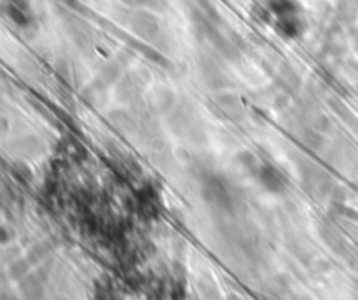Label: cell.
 Masks as SVG:
<instances>
[{
	"label": "cell",
	"instance_id": "6da1fadb",
	"mask_svg": "<svg viewBox=\"0 0 358 300\" xmlns=\"http://www.w3.org/2000/svg\"><path fill=\"white\" fill-rule=\"evenodd\" d=\"M254 173L257 180L261 182L262 187L270 190V192H281V190L285 189L287 177L273 162H259V164H255Z\"/></svg>",
	"mask_w": 358,
	"mask_h": 300
},
{
	"label": "cell",
	"instance_id": "7a4b0ae2",
	"mask_svg": "<svg viewBox=\"0 0 358 300\" xmlns=\"http://www.w3.org/2000/svg\"><path fill=\"white\" fill-rule=\"evenodd\" d=\"M203 194L204 197L212 203H228L231 199V192H229L228 184L224 182L222 177L213 175L212 171H206L203 178Z\"/></svg>",
	"mask_w": 358,
	"mask_h": 300
},
{
	"label": "cell",
	"instance_id": "3957f363",
	"mask_svg": "<svg viewBox=\"0 0 358 300\" xmlns=\"http://www.w3.org/2000/svg\"><path fill=\"white\" fill-rule=\"evenodd\" d=\"M131 28L136 32V35H140V37L147 40L156 39L161 34L158 20H156L154 16L147 14V12H136L133 16V20H131Z\"/></svg>",
	"mask_w": 358,
	"mask_h": 300
},
{
	"label": "cell",
	"instance_id": "277c9868",
	"mask_svg": "<svg viewBox=\"0 0 358 300\" xmlns=\"http://www.w3.org/2000/svg\"><path fill=\"white\" fill-rule=\"evenodd\" d=\"M276 30L287 39H296L305 32V21H302L300 14L280 18V20H276Z\"/></svg>",
	"mask_w": 358,
	"mask_h": 300
},
{
	"label": "cell",
	"instance_id": "5b68a950",
	"mask_svg": "<svg viewBox=\"0 0 358 300\" xmlns=\"http://www.w3.org/2000/svg\"><path fill=\"white\" fill-rule=\"evenodd\" d=\"M267 8L276 16V20L287 18V16L300 14V8L296 0H267Z\"/></svg>",
	"mask_w": 358,
	"mask_h": 300
},
{
	"label": "cell",
	"instance_id": "8992f818",
	"mask_svg": "<svg viewBox=\"0 0 358 300\" xmlns=\"http://www.w3.org/2000/svg\"><path fill=\"white\" fill-rule=\"evenodd\" d=\"M11 18L12 21H16L18 25H27L28 23V16L21 11L18 5H12L11 8Z\"/></svg>",
	"mask_w": 358,
	"mask_h": 300
},
{
	"label": "cell",
	"instance_id": "52a82bcc",
	"mask_svg": "<svg viewBox=\"0 0 358 300\" xmlns=\"http://www.w3.org/2000/svg\"><path fill=\"white\" fill-rule=\"evenodd\" d=\"M121 2L131 5V8H156L158 0H121Z\"/></svg>",
	"mask_w": 358,
	"mask_h": 300
}]
</instances>
